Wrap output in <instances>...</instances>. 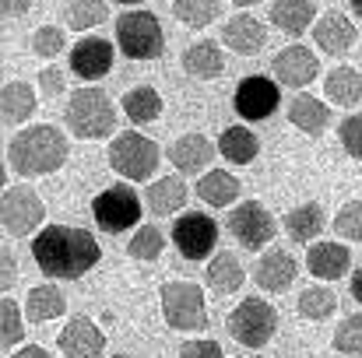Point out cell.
Instances as JSON below:
<instances>
[{
	"label": "cell",
	"instance_id": "cell-1",
	"mask_svg": "<svg viewBox=\"0 0 362 358\" xmlns=\"http://www.w3.org/2000/svg\"><path fill=\"white\" fill-rule=\"evenodd\" d=\"M32 256H35V267L46 274V278H60V281H74L81 274H88L103 249L92 232L85 229H74V225H46L39 229V236L32 239Z\"/></svg>",
	"mask_w": 362,
	"mask_h": 358
},
{
	"label": "cell",
	"instance_id": "cell-2",
	"mask_svg": "<svg viewBox=\"0 0 362 358\" xmlns=\"http://www.w3.org/2000/svg\"><path fill=\"white\" fill-rule=\"evenodd\" d=\"M7 162L18 176H46L57 172L67 162V137L64 130L49 126V123H35L25 126L21 133H14V141L7 144Z\"/></svg>",
	"mask_w": 362,
	"mask_h": 358
},
{
	"label": "cell",
	"instance_id": "cell-3",
	"mask_svg": "<svg viewBox=\"0 0 362 358\" xmlns=\"http://www.w3.org/2000/svg\"><path fill=\"white\" fill-rule=\"evenodd\" d=\"M64 119H67V130L81 141H99L117 130V109L103 88H78L67 99Z\"/></svg>",
	"mask_w": 362,
	"mask_h": 358
},
{
	"label": "cell",
	"instance_id": "cell-4",
	"mask_svg": "<svg viewBox=\"0 0 362 358\" xmlns=\"http://www.w3.org/2000/svg\"><path fill=\"white\" fill-rule=\"evenodd\" d=\"M117 46L127 60H155L165 49L162 25L151 11H123L117 21Z\"/></svg>",
	"mask_w": 362,
	"mask_h": 358
},
{
	"label": "cell",
	"instance_id": "cell-5",
	"mask_svg": "<svg viewBox=\"0 0 362 358\" xmlns=\"http://www.w3.org/2000/svg\"><path fill=\"white\" fill-rule=\"evenodd\" d=\"M162 316L173 330H204L208 327L204 292L194 281H169L162 288Z\"/></svg>",
	"mask_w": 362,
	"mask_h": 358
},
{
	"label": "cell",
	"instance_id": "cell-6",
	"mask_svg": "<svg viewBox=\"0 0 362 358\" xmlns=\"http://www.w3.org/2000/svg\"><path fill=\"white\" fill-rule=\"evenodd\" d=\"M158 162H162L158 144L137 130H127L120 137H113V144H110V165L123 179H148Z\"/></svg>",
	"mask_w": 362,
	"mask_h": 358
},
{
	"label": "cell",
	"instance_id": "cell-7",
	"mask_svg": "<svg viewBox=\"0 0 362 358\" xmlns=\"http://www.w3.org/2000/svg\"><path fill=\"white\" fill-rule=\"evenodd\" d=\"M274 330H278L274 306L264 302V299H253V295L243 299L240 306L233 309V316H229V334H233V341H240L243 348H264L274 338Z\"/></svg>",
	"mask_w": 362,
	"mask_h": 358
},
{
	"label": "cell",
	"instance_id": "cell-8",
	"mask_svg": "<svg viewBox=\"0 0 362 358\" xmlns=\"http://www.w3.org/2000/svg\"><path fill=\"white\" fill-rule=\"evenodd\" d=\"M92 215L103 232H127L141 222V197L127 183H117L92 201Z\"/></svg>",
	"mask_w": 362,
	"mask_h": 358
},
{
	"label": "cell",
	"instance_id": "cell-9",
	"mask_svg": "<svg viewBox=\"0 0 362 358\" xmlns=\"http://www.w3.org/2000/svg\"><path fill=\"white\" fill-rule=\"evenodd\" d=\"M46 218V204L42 197L32 190V186H7L4 190V211H0V222H4V232L7 236H28L42 225Z\"/></svg>",
	"mask_w": 362,
	"mask_h": 358
},
{
	"label": "cell",
	"instance_id": "cell-10",
	"mask_svg": "<svg viewBox=\"0 0 362 358\" xmlns=\"http://www.w3.org/2000/svg\"><path fill=\"white\" fill-rule=\"evenodd\" d=\"M173 242L187 260H204V256H211V249L218 242V225L204 211H187L173 225Z\"/></svg>",
	"mask_w": 362,
	"mask_h": 358
},
{
	"label": "cell",
	"instance_id": "cell-11",
	"mask_svg": "<svg viewBox=\"0 0 362 358\" xmlns=\"http://www.w3.org/2000/svg\"><path fill=\"white\" fill-rule=\"evenodd\" d=\"M229 229H233V236L240 239L243 249L257 253L260 246H267L274 239V218H271V211L260 201H243L240 208H233V215H229Z\"/></svg>",
	"mask_w": 362,
	"mask_h": 358
},
{
	"label": "cell",
	"instance_id": "cell-12",
	"mask_svg": "<svg viewBox=\"0 0 362 358\" xmlns=\"http://www.w3.org/2000/svg\"><path fill=\"white\" fill-rule=\"evenodd\" d=\"M233 102H236V113H240L243 119H250V123L267 119L274 109H278V102H281L278 81L260 78V74H250V78H243L240 85H236Z\"/></svg>",
	"mask_w": 362,
	"mask_h": 358
},
{
	"label": "cell",
	"instance_id": "cell-13",
	"mask_svg": "<svg viewBox=\"0 0 362 358\" xmlns=\"http://www.w3.org/2000/svg\"><path fill=\"white\" fill-rule=\"evenodd\" d=\"M57 348L64 352V358H103V352H106V334L88 316H74L57 334Z\"/></svg>",
	"mask_w": 362,
	"mask_h": 358
},
{
	"label": "cell",
	"instance_id": "cell-14",
	"mask_svg": "<svg viewBox=\"0 0 362 358\" xmlns=\"http://www.w3.org/2000/svg\"><path fill=\"white\" fill-rule=\"evenodd\" d=\"M271 71H274V81L278 85H285V88H306L317 78L320 64H317L313 49H306V46H285L274 56Z\"/></svg>",
	"mask_w": 362,
	"mask_h": 358
},
{
	"label": "cell",
	"instance_id": "cell-15",
	"mask_svg": "<svg viewBox=\"0 0 362 358\" xmlns=\"http://www.w3.org/2000/svg\"><path fill=\"white\" fill-rule=\"evenodd\" d=\"M71 71L81 81H99L113 71V42L106 39H81L71 49Z\"/></svg>",
	"mask_w": 362,
	"mask_h": 358
},
{
	"label": "cell",
	"instance_id": "cell-16",
	"mask_svg": "<svg viewBox=\"0 0 362 358\" xmlns=\"http://www.w3.org/2000/svg\"><path fill=\"white\" fill-rule=\"evenodd\" d=\"M215 155H218V148L204 133H183V137H176L169 144V162L180 172H204Z\"/></svg>",
	"mask_w": 362,
	"mask_h": 358
},
{
	"label": "cell",
	"instance_id": "cell-17",
	"mask_svg": "<svg viewBox=\"0 0 362 358\" xmlns=\"http://www.w3.org/2000/svg\"><path fill=\"white\" fill-rule=\"evenodd\" d=\"M306 267L320 281H338L352 267V253L341 242H313L310 253H306Z\"/></svg>",
	"mask_w": 362,
	"mask_h": 358
},
{
	"label": "cell",
	"instance_id": "cell-18",
	"mask_svg": "<svg viewBox=\"0 0 362 358\" xmlns=\"http://www.w3.org/2000/svg\"><path fill=\"white\" fill-rule=\"evenodd\" d=\"M222 42H226L233 53H240V56H253V53H260V49L267 46V28H264L253 14H236L233 21H226Z\"/></svg>",
	"mask_w": 362,
	"mask_h": 358
},
{
	"label": "cell",
	"instance_id": "cell-19",
	"mask_svg": "<svg viewBox=\"0 0 362 358\" xmlns=\"http://www.w3.org/2000/svg\"><path fill=\"white\" fill-rule=\"evenodd\" d=\"M313 39H317V46L324 49V53H331V56H341V53H349L352 46H356V25L345 18V14H338V11H327L320 21H317V28H313Z\"/></svg>",
	"mask_w": 362,
	"mask_h": 358
},
{
	"label": "cell",
	"instance_id": "cell-20",
	"mask_svg": "<svg viewBox=\"0 0 362 358\" xmlns=\"http://www.w3.org/2000/svg\"><path fill=\"white\" fill-rule=\"evenodd\" d=\"M299 274V263L292 260L288 249H267L257 263V285L264 292H285Z\"/></svg>",
	"mask_w": 362,
	"mask_h": 358
},
{
	"label": "cell",
	"instance_id": "cell-21",
	"mask_svg": "<svg viewBox=\"0 0 362 358\" xmlns=\"http://www.w3.org/2000/svg\"><path fill=\"white\" fill-rule=\"evenodd\" d=\"M317 18L313 0H274L271 4V25L281 28L285 35H303Z\"/></svg>",
	"mask_w": 362,
	"mask_h": 358
},
{
	"label": "cell",
	"instance_id": "cell-22",
	"mask_svg": "<svg viewBox=\"0 0 362 358\" xmlns=\"http://www.w3.org/2000/svg\"><path fill=\"white\" fill-rule=\"evenodd\" d=\"M183 71L190 78H197V81H215L226 71V56H222V49L215 42H194L183 53Z\"/></svg>",
	"mask_w": 362,
	"mask_h": 358
},
{
	"label": "cell",
	"instance_id": "cell-23",
	"mask_svg": "<svg viewBox=\"0 0 362 358\" xmlns=\"http://www.w3.org/2000/svg\"><path fill=\"white\" fill-rule=\"evenodd\" d=\"M288 119H292L303 133L320 137V133L327 130V123H331V109H327V102H320V99H313V95H296V99L288 102Z\"/></svg>",
	"mask_w": 362,
	"mask_h": 358
},
{
	"label": "cell",
	"instance_id": "cell-24",
	"mask_svg": "<svg viewBox=\"0 0 362 358\" xmlns=\"http://www.w3.org/2000/svg\"><path fill=\"white\" fill-rule=\"evenodd\" d=\"M257 151H260V141L250 126H229L218 137V155L233 165H250L257 158Z\"/></svg>",
	"mask_w": 362,
	"mask_h": 358
},
{
	"label": "cell",
	"instance_id": "cell-25",
	"mask_svg": "<svg viewBox=\"0 0 362 358\" xmlns=\"http://www.w3.org/2000/svg\"><path fill=\"white\" fill-rule=\"evenodd\" d=\"M197 197L204 204H211V208H229L240 197V179L233 172H226V169H211L197 183Z\"/></svg>",
	"mask_w": 362,
	"mask_h": 358
},
{
	"label": "cell",
	"instance_id": "cell-26",
	"mask_svg": "<svg viewBox=\"0 0 362 358\" xmlns=\"http://www.w3.org/2000/svg\"><path fill=\"white\" fill-rule=\"evenodd\" d=\"M64 309H67V299L57 285H35L25 299V316L35 320V323L57 320V316H64Z\"/></svg>",
	"mask_w": 362,
	"mask_h": 358
},
{
	"label": "cell",
	"instance_id": "cell-27",
	"mask_svg": "<svg viewBox=\"0 0 362 358\" xmlns=\"http://www.w3.org/2000/svg\"><path fill=\"white\" fill-rule=\"evenodd\" d=\"M324 95L334 102V106H359L362 99V74L352 67H334L324 81Z\"/></svg>",
	"mask_w": 362,
	"mask_h": 358
},
{
	"label": "cell",
	"instance_id": "cell-28",
	"mask_svg": "<svg viewBox=\"0 0 362 358\" xmlns=\"http://www.w3.org/2000/svg\"><path fill=\"white\" fill-rule=\"evenodd\" d=\"M144 201H148V208L155 215H176L180 208H187V186H183V179L165 176V179H155L148 186V197Z\"/></svg>",
	"mask_w": 362,
	"mask_h": 358
},
{
	"label": "cell",
	"instance_id": "cell-29",
	"mask_svg": "<svg viewBox=\"0 0 362 358\" xmlns=\"http://www.w3.org/2000/svg\"><path fill=\"white\" fill-rule=\"evenodd\" d=\"M246 274H243V263L233 253H218L211 263H208V288L218 292V295H233L240 292Z\"/></svg>",
	"mask_w": 362,
	"mask_h": 358
},
{
	"label": "cell",
	"instance_id": "cell-30",
	"mask_svg": "<svg viewBox=\"0 0 362 358\" xmlns=\"http://www.w3.org/2000/svg\"><path fill=\"white\" fill-rule=\"evenodd\" d=\"M123 113L130 123H155L162 117V95L151 85H137L123 95Z\"/></svg>",
	"mask_w": 362,
	"mask_h": 358
},
{
	"label": "cell",
	"instance_id": "cell-31",
	"mask_svg": "<svg viewBox=\"0 0 362 358\" xmlns=\"http://www.w3.org/2000/svg\"><path fill=\"white\" fill-rule=\"evenodd\" d=\"M285 229L296 242H313L324 232V208L320 204H299L296 211L285 215Z\"/></svg>",
	"mask_w": 362,
	"mask_h": 358
},
{
	"label": "cell",
	"instance_id": "cell-32",
	"mask_svg": "<svg viewBox=\"0 0 362 358\" xmlns=\"http://www.w3.org/2000/svg\"><path fill=\"white\" fill-rule=\"evenodd\" d=\"M0 95H4V123H25L35 113V92L25 81H7Z\"/></svg>",
	"mask_w": 362,
	"mask_h": 358
},
{
	"label": "cell",
	"instance_id": "cell-33",
	"mask_svg": "<svg viewBox=\"0 0 362 358\" xmlns=\"http://www.w3.org/2000/svg\"><path fill=\"white\" fill-rule=\"evenodd\" d=\"M334 309H338V299H334V292L331 288H324V285H310L306 292H299V313L306 316V320H327V316H334Z\"/></svg>",
	"mask_w": 362,
	"mask_h": 358
},
{
	"label": "cell",
	"instance_id": "cell-34",
	"mask_svg": "<svg viewBox=\"0 0 362 358\" xmlns=\"http://www.w3.org/2000/svg\"><path fill=\"white\" fill-rule=\"evenodd\" d=\"M222 11V0H176L173 4V14L187 25V28H204L218 18Z\"/></svg>",
	"mask_w": 362,
	"mask_h": 358
},
{
	"label": "cell",
	"instance_id": "cell-35",
	"mask_svg": "<svg viewBox=\"0 0 362 358\" xmlns=\"http://www.w3.org/2000/svg\"><path fill=\"white\" fill-rule=\"evenodd\" d=\"M106 0H67V25L74 32H88L106 21Z\"/></svg>",
	"mask_w": 362,
	"mask_h": 358
},
{
	"label": "cell",
	"instance_id": "cell-36",
	"mask_svg": "<svg viewBox=\"0 0 362 358\" xmlns=\"http://www.w3.org/2000/svg\"><path fill=\"white\" fill-rule=\"evenodd\" d=\"M162 249H165V236L155 229V225H141L134 236H130V242H127V253L134 256V260H158L162 256Z\"/></svg>",
	"mask_w": 362,
	"mask_h": 358
},
{
	"label": "cell",
	"instance_id": "cell-37",
	"mask_svg": "<svg viewBox=\"0 0 362 358\" xmlns=\"http://www.w3.org/2000/svg\"><path fill=\"white\" fill-rule=\"evenodd\" d=\"M21 338H25L21 306L4 295V302H0V341H4V348H14V345H21Z\"/></svg>",
	"mask_w": 362,
	"mask_h": 358
},
{
	"label": "cell",
	"instance_id": "cell-38",
	"mask_svg": "<svg viewBox=\"0 0 362 358\" xmlns=\"http://www.w3.org/2000/svg\"><path fill=\"white\" fill-rule=\"evenodd\" d=\"M334 352L341 355H362V313L345 316L334 330Z\"/></svg>",
	"mask_w": 362,
	"mask_h": 358
},
{
	"label": "cell",
	"instance_id": "cell-39",
	"mask_svg": "<svg viewBox=\"0 0 362 358\" xmlns=\"http://www.w3.org/2000/svg\"><path fill=\"white\" fill-rule=\"evenodd\" d=\"M334 232L341 239H352V242H362V201H349L338 218H334Z\"/></svg>",
	"mask_w": 362,
	"mask_h": 358
},
{
	"label": "cell",
	"instance_id": "cell-40",
	"mask_svg": "<svg viewBox=\"0 0 362 358\" xmlns=\"http://www.w3.org/2000/svg\"><path fill=\"white\" fill-rule=\"evenodd\" d=\"M64 28H57V25H42V28H35V35H32V49H35V56H57V53H64Z\"/></svg>",
	"mask_w": 362,
	"mask_h": 358
},
{
	"label": "cell",
	"instance_id": "cell-41",
	"mask_svg": "<svg viewBox=\"0 0 362 358\" xmlns=\"http://www.w3.org/2000/svg\"><path fill=\"white\" fill-rule=\"evenodd\" d=\"M338 137H341L345 151H349L352 158H359L362 162V117L345 119V123H341V130H338Z\"/></svg>",
	"mask_w": 362,
	"mask_h": 358
},
{
	"label": "cell",
	"instance_id": "cell-42",
	"mask_svg": "<svg viewBox=\"0 0 362 358\" xmlns=\"http://www.w3.org/2000/svg\"><path fill=\"white\" fill-rule=\"evenodd\" d=\"M180 358H226V355H222V348L215 341H187Z\"/></svg>",
	"mask_w": 362,
	"mask_h": 358
},
{
	"label": "cell",
	"instance_id": "cell-43",
	"mask_svg": "<svg viewBox=\"0 0 362 358\" xmlns=\"http://www.w3.org/2000/svg\"><path fill=\"white\" fill-rule=\"evenodd\" d=\"M39 88H42V95H64V71L42 67L39 71Z\"/></svg>",
	"mask_w": 362,
	"mask_h": 358
},
{
	"label": "cell",
	"instance_id": "cell-44",
	"mask_svg": "<svg viewBox=\"0 0 362 358\" xmlns=\"http://www.w3.org/2000/svg\"><path fill=\"white\" fill-rule=\"evenodd\" d=\"M0 263H4V278H0V285H4V295L11 292V285H14V274H18V260H14V253H7V246H4V256H0Z\"/></svg>",
	"mask_w": 362,
	"mask_h": 358
},
{
	"label": "cell",
	"instance_id": "cell-45",
	"mask_svg": "<svg viewBox=\"0 0 362 358\" xmlns=\"http://www.w3.org/2000/svg\"><path fill=\"white\" fill-rule=\"evenodd\" d=\"M28 7H32V0H4V4H0L4 18H21Z\"/></svg>",
	"mask_w": 362,
	"mask_h": 358
},
{
	"label": "cell",
	"instance_id": "cell-46",
	"mask_svg": "<svg viewBox=\"0 0 362 358\" xmlns=\"http://www.w3.org/2000/svg\"><path fill=\"white\" fill-rule=\"evenodd\" d=\"M11 358H53L46 348H21V352H14Z\"/></svg>",
	"mask_w": 362,
	"mask_h": 358
},
{
	"label": "cell",
	"instance_id": "cell-47",
	"mask_svg": "<svg viewBox=\"0 0 362 358\" xmlns=\"http://www.w3.org/2000/svg\"><path fill=\"white\" fill-rule=\"evenodd\" d=\"M352 299H356V302L362 306V267L356 270V274H352Z\"/></svg>",
	"mask_w": 362,
	"mask_h": 358
},
{
	"label": "cell",
	"instance_id": "cell-48",
	"mask_svg": "<svg viewBox=\"0 0 362 358\" xmlns=\"http://www.w3.org/2000/svg\"><path fill=\"white\" fill-rule=\"evenodd\" d=\"M236 7H253V4H260V0H233Z\"/></svg>",
	"mask_w": 362,
	"mask_h": 358
},
{
	"label": "cell",
	"instance_id": "cell-49",
	"mask_svg": "<svg viewBox=\"0 0 362 358\" xmlns=\"http://www.w3.org/2000/svg\"><path fill=\"white\" fill-rule=\"evenodd\" d=\"M352 11H356V14L362 18V0H352Z\"/></svg>",
	"mask_w": 362,
	"mask_h": 358
},
{
	"label": "cell",
	"instance_id": "cell-50",
	"mask_svg": "<svg viewBox=\"0 0 362 358\" xmlns=\"http://www.w3.org/2000/svg\"><path fill=\"white\" fill-rule=\"evenodd\" d=\"M117 4H141V0H117Z\"/></svg>",
	"mask_w": 362,
	"mask_h": 358
},
{
	"label": "cell",
	"instance_id": "cell-51",
	"mask_svg": "<svg viewBox=\"0 0 362 358\" xmlns=\"http://www.w3.org/2000/svg\"><path fill=\"white\" fill-rule=\"evenodd\" d=\"M253 358H260V355H253Z\"/></svg>",
	"mask_w": 362,
	"mask_h": 358
}]
</instances>
